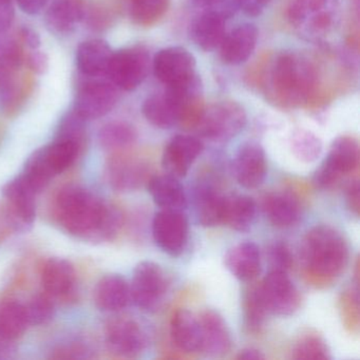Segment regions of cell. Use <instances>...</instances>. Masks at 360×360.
<instances>
[{
	"instance_id": "1",
	"label": "cell",
	"mask_w": 360,
	"mask_h": 360,
	"mask_svg": "<svg viewBox=\"0 0 360 360\" xmlns=\"http://www.w3.org/2000/svg\"><path fill=\"white\" fill-rule=\"evenodd\" d=\"M53 214L65 231L89 241L112 240L123 224L119 210L79 186L65 187L58 193Z\"/></svg>"
},
{
	"instance_id": "2",
	"label": "cell",
	"mask_w": 360,
	"mask_h": 360,
	"mask_svg": "<svg viewBox=\"0 0 360 360\" xmlns=\"http://www.w3.org/2000/svg\"><path fill=\"white\" fill-rule=\"evenodd\" d=\"M261 79L269 100L282 108L309 104L319 94V71L300 54H280L265 68Z\"/></svg>"
},
{
	"instance_id": "3",
	"label": "cell",
	"mask_w": 360,
	"mask_h": 360,
	"mask_svg": "<svg viewBox=\"0 0 360 360\" xmlns=\"http://www.w3.org/2000/svg\"><path fill=\"white\" fill-rule=\"evenodd\" d=\"M300 256L309 281L326 285L345 271L349 248L340 231L330 225H317L303 238Z\"/></svg>"
},
{
	"instance_id": "4",
	"label": "cell",
	"mask_w": 360,
	"mask_h": 360,
	"mask_svg": "<svg viewBox=\"0 0 360 360\" xmlns=\"http://www.w3.org/2000/svg\"><path fill=\"white\" fill-rule=\"evenodd\" d=\"M81 153L72 143L56 140L28 158L20 176L35 193H41L56 176L70 168Z\"/></svg>"
},
{
	"instance_id": "5",
	"label": "cell",
	"mask_w": 360,
	"mask_h": 360,
	"mask_svg": "<svg viewBox=\"0 0 360 360\" xmlns=\"http://www.w3.org/2000/svg\"><path fill=\"white\" fill-rule=\"evenodd\" d=\"M290 25L311 39L330 34L339 20V0H290L288 9Z\"/></svg>"
},
{
	"instance_id": "6",
	"label": "cell",
	"mask_w": 360,
	"mask_h": 360,
	"mask_svg": "<svg viewBox=\"0 0 360 360\" xmlns=\"http://www.w3.org/2000/svg\"><path fill=\"white\" fill-rule=\"evenodd\" d=\"M150 69V56L141 46L113 52L106 77L117 89L132 91L146 79Z\"/></svg>"
},
{
	"instance_id": "7",
	"label": "cell",
	"mask_w": 360,
	"mask_h": 360,
	"mask_svg": "<svg viewBox=\"0 0 360 360\" xmlns=\"http://www.w3.org/2000/svg\"><path fill=\"white\" fill-rule=\"evenodd\" d=\"M246 112L235 102H221L205 108L198 129L202 136L214 142H226L243 130Z\"/></svg>"
},
{
	"instance_id": "8",
	"label": "cell",
	"mask_w": 360,
	"mask_h": 360,
	"mask_svg": "<svg viewBox=\"0 0 360 360\" xmlns=\"http://www.w3.org/2000/svg\"><path fill=\"white\" fill-rule=\"evenodd\" d=\"M165 271L153 261H143L136 265L130 286L132 302L144 309L155 311L163 300L168 290Z\"/></svg>"
},
{
	"instance_id": "9",
	"label": "cell",
	"mask_w": 360,
	"mask_h": 360,
	"mask_svg": "<svg viewBox=\"0 0 360 360\" xmlns=\"http://www.w3.org/2000/svg\"><path fill=\"white\" fill-rule=\"evenodd\" d=\"M119 100L117 88L108 79L89 77L77 89L73 110L86 121L108 115Z\"/></svg>"
},
{
	"instance_id": "10",
	"label": "cell",
	"mask_w": 360,
	"mask_h": 360,
	"mask_svg": "<svg viewBox=\"0 0 360 360\" xmlns=\"http://www.w3.org/2000/svg\"><path fill=\"white\" fill-rule=\"evenodd\" d=\"M267 313L278 316L292 315L301 304V296L288 273L271 271L259 284Z\"/></svg>"
},
{
	"instance_id": "11",
	"label": "cell",
	"mask_w": 360,
	"mask_h": 360,
	"mask_svg": "<svg viewBox=\"0 0 360 360\" xmlns=\"http://www.w3.org/2000/svg\"><path fill=\"white\" fill-rule=\"evenodd\" d=\"M195 56L182 47L162 49L153 58L155 77L165 87L181 85L197 75Z\"/></svg>"
},
{
	"instance_id": "12",
	"label": "cell",
	"mask_w": 360,
	"mask_h": 360,
	"mask_svg": "<svg viewBox=\"0 0 360 360\" xmlns=\"http://www.w3.org/2000/svg\"><path fill=\"white\" fill-rule=\"evenodd\" d=\"M37 195L20 174L4 186L8 217L12 226L18 231H26L32 227L37 217Z\"/></svg>"
},
{
	"instance_id": "13",
	"label": "cell",
	"mask_w": 360,
	"mask_h": 360,
	"mask_svg": "<svg viewBox=\"0 0 360 360\" xmlns=\"http://www.w3.org/2000/svg\"><path fill=\"white\" fill-rule=\"evenodd\" d=\"M153 236L157 245L170 256L182 254L188 238V222L181 210H162L153 221Z\"/></svg>"
},
{
	"instance_id": "14",
	"label": "cell",
	"mask_w": 360,
	"mask_h": 360,
	"mask_svg": "<svg viewBox=\"0 0 360 360\" xmlns=\"http://www.w3.org/2000/svg\"><path fill=\"white\" fill-rule=\"evenodd\" d=\"M108 349L122 358H136L144 351L146 336L140 324L131 318L111 320L105 330Z\"/></svg>"
},
{
	"instance_id": "15",
	"label": "cell",
	"mask_w": 360,
	"mask_h": 360,
	"mask_svg": "<svg viewBox=\"0 0 360 360\" xmlns=\"http://www.w3.org/2000/svg\"><path fill=\"white\" fill-rule=\"evenodd\" d=\"M126 151L113 153L107 165V176L117 191H136L149 180V167L141 158Z\"/></svg>"
},
{
	"instance_id": "16",
	"label": "cell",
	"mask_w": 360,
	"mask_h": 360,
	"mask_svg": "<svg viewBox=\"0 0 360 360\" xmlns=\"http://www.w3.org/2000/svg\"><path fill=\"white\" fill-rule=\"evenodd\" d=\"M202 150L203 144L199 139L179 134L165 147L162 165L169 176L176 179L184 178Z\"/></svg>"
},
{
	"instance_id": "17",
	"label": "cell",
	"mask_w": 360,
	"mask_h": 360,
	"mask_svg": "<svg viewBox=\"0 0 360 360\" xmlns=\"http://www.w3.org/2000/svg\"><path fill=\"white\" fill-rule=\"evenodd\" d=\"M201 352L212 357H222L231 349V332L222 316L214 309H204L199 317Z\"/></svg>"
},
{
	"instance_id": "18",
	"label": "cell",
	"mask_w": 360,
	"mask_h": 360,
	"mask_svg": "<svg viewBox=\"0 0 360 360\" xmlns=\"http://www.w3.org/2000/svg\"><path fill=\"white\" fill-rule=\"evenodd\" d=\"M266 157L260 144L246 143L239 149L233 163V172L241 186L245 188L260 186L266 176Z\"/></svg>"
},
{
	"instance_id": "19",
	"label": "cell",
	"mask_w": 360,
	"mask_h": 360,
	"mask_svg": "<svg viewBox=\"0 0 360 360\" xmlns=\"http://www.w3.org/2000/svg\"><path fill=\"white\" fill-rule=\"evenodd\" d=\"M41 280L46 294L52 298L66 299L75 292L77 271L70 261L50 258L41 267Z\"/></svg>"
},
{
	"instance_id": "20",
	"label": "cell",
	"mask_w": 360,
	"mask_h": 360,
	"mask_svg": "<svg viewBox=\"0 0 360 360\" xmlns=\"http://www.w3.org/2000/svg\"><path fill=\"white\" fill-rule=\"evenodd\" d=\"M258 41V30L254 25L244 24L225 35L220 45L221 58L227 65L246 62Z\"/></svg>"
},
{
	"instance_id": "21",
	"label": "cell",
	"mask_w": 360,
	"mask_h": 360,
	"mask_svg": "<svg viewBox=\"0 0 360 360\" xmlns=\"http://www.w3.org/2000/svg\"><path fill=\"white\" fill-rule=\"evenodd\" d=\"M85 11L84 0H53L46 13V25L56 34L70 35L83 22Z\"/></svg>"
},
{
	"instance_id": "22",
	"label": "cell",
	"mask_w": 360,
	"mask_h": 360,
	"mask_svg": "<svg viewBox=\"0 0 360 360\" xmlns=\"http://www.w3.org/2000/svg\"><path fill=\"white\" fill-rule=\"evenodd\" d=\"M130 298V286L119 274H109L101 278L94 288V302L104 311H119L125 309Z\"/></svg>"
},
{
	"instance_id": "23",
	"label": "cell",
	"mask_w": 360,
	"mask_h": 360,
	"mask_svg": "<svg viewBox=\"0 0 360 360\" xmlns=\"http://www.w3.org/2000/svg\"><path fill=\"white\" fill-rule=\"evenodd\" d=\"M170 338L183 353L201 352V333L198 317L184 309L174 311L170 320Z\"/></svg>"
},
{
	"instance_id": "24",
	"label": "cell",
	"mask_w": 360,
	"mask_h": 360,
	"mask_svg": "<svg viewBox=\"0 0 360 360\" xmlns=\"http://www.w3.org/2000/svg\"><path fill=\"white\" fill-rule=\"evenodd\" d=\"M113 51L107 41L90 39L84 41L77 50V67L87 77L106 75Z\"/></svg>"
},
{
	"instance_id": "25",
	"label": "cell",
	"mask_w": 360,
	"mask_h": 360,
	"mask_svg": "<svg viewBox=\"0 0 360 360\" xmlns=\"http://www.w3.org/2000/svg\"><path fill=\"white\" fill-rule=\"evenodd\" d=\"M224 262L237 279L250 282L260 274V250L254 242H241L227 252Z\"/></svg>"
},
{
	"instance_id": "26",
	"label": "cell",
	"mask_w": 360,
	"mask_h": 360,
	"mask_svg": "<svg viewBox=\"0 0 360 360\" xmlns=\"http://www.w3.org/2000/svg\"><path fill=\"white\" fill-rule=\"evenodd\" d=\"M226 20L218 14L203 10L191 22L189 34L193 43L204 51H212L220 47L224 39Z\"/></svg>"
},
{
	"instance_id": "27",
	"label": "cell",
	"mask_w": 360,
	"mask_h": 360,
	"mask_svg": "<svg viewBox=\"0 0 360 360\" xmlns=\"http://www.w3.org/2000/svg\"><path fill=\"white\" fill-rule=\"evenodd\" d=\"M142 112L151 125L161 129H168L178 124V100L174 92L166 88L163 92L153 94L145 100Z\"/></svg>"
},
{
	"instance_id": "28",
	"label": "cell",
	"mask_w": 360,
	"mask_h": 360,
	"mask_svg": "<svg viewBox=\"0 0 360 360\" xmlns=\"http://www.w3.org/2000/svg\"><path fill=\"white\" fill-rule=\"evenodd\" d=\"M262 210L269 222L279 229L292 226L300 218L298 200L290 193H269L263 199Z\"/></svg>"
},
{
	"instance_id": "29",
	"label": "cell",
	"mask_w": 360,
	"mask_h": 360,
	"mask_svg": "<svg viewBox=\"0 0 360 360\" xmlns=\"http://www.w3.org/2000/svg\"><path fill=\"white\" fill-rule=\"evenodd\" d=\"M153 202L162 210H181L186 205L184 189L179 179L169 174L153 176L147 181Z\"/></svg>"
},
{
	"instance_id": "30",
	"label": "cell",
	"mask_w": 360,
	"mask_h": 360,
	"mask_svg": "<svg viewBox=\"0 0 360 360\" xmlns=\"http://www.w3.org/2000/svg\"><path fill=\"white\" fill-rule=\"evenodd\" d=\"M323 164L342 176L353 172L359 164V145L353 136H339L333 142Z\"/></svg>"
},
{
	"instance_id": "31",
	"label": "cell",
	"mask_w": 360,
	"mask_h": 360,
	"mask_svg": "<svg viewBox=\"0 0 360 360\" xmlns=\"http://www.w3.org/2000/svg\"><path fill=\"white\" fill-rule=\"evenodd\" d=\"M256 203L248 195L225 197L222 223L233 231H248L254 224Z\"/></svg>"
},
{
	"instance_id": "32",
	"label": "cell",
	"mask_w": 360,
	"mask_h": 360,
	"mask_svg": "<svg viewBox=\"0 0 360 360\" xmlns=\"http://www.w3.org/2000/svg\"><path fill=\"white\" fill-rule=\"evenodd\" d=\"M225 197L210 186H202L195 195L198 221L204 227H214L222 223Z\"/></svg>"
},
{
	"instance_id": "33",
	"label": "cell",
	"mask_w": 360,
	"mask_h": 360,
	"mask_svg": "<svg viewBox=\"0 0 360 360\" xmlns=\"http://www.w3.org/2000/svg\"><path fill=\"white\" fill-rule=\"evenodd\" d=\"M28 326L24 304L14 300L0 302V338L12 342L24 335Z\"/></svg>"
},
{
	"instance_id": "34",
	"label": "cell",
	"mask_w": 360,
	"mask_h": 360,
	"mask_svg": "<svg viewBox=\"0 0 360 360\" xmlns=\"http://www.w3.org/2000/svg\"><path fill=\"white\" fill-rule=\"evenodd\" d=\"M136 138L138 134L134 126L122 121L110 122L98 132L101 146L112 153L128 150L136 143Z\"/></svg>"
},
{
	"instance_id": "35",
	"label": "cell",
	"mask_w": 360,
	"mask_h": 360,
	"mask_svg": "<svg viewBox=\"0 0 360 360\" xmlns=\"http://www.w3.org/2000/svg\"><path fill=\"white\" fill-rule=\"evenodd\" d=\"M170 0H131L130 18L138 26H153L165 15Z\"/></svg>"
},
{
	"instance_id": "36",
	"label": "cell",
	"mask_w": 360,
	"mask_h": 360,
	"mask_svg": "<svg viewBox=\"0 0 360 360\" xmlns=\"http://www.w3.org/2000/svg\"><path fill=\"white\" fill-rule=\"evenodd\" d=\"M292 358L297 360H328L330 359V352L319 335L307 333L295 343Z\"/></svg>"
},
{
	"instance_id": "37",
	"label": "cell",
	"mask_w": 360,
	"mask_h": 360,
	"mask_svg": "<svg viewBox=\"0 0 360 360\" xmlns=\"http://www.w3.org/2000/svg\"><path fill=\"white\" fill-rule=\"evenodd\" d=\"M242 307H243L244 322L246 328L250 332H258L267 314L259 285L252 286L250 290H246Z\"/></svg>"
},
{
	"instance_id": "38",
	"label": "cell",
	"mask_w": 360,
	"mask_h": 360,
	"mask_svg": "<svg viewBox=\"0 0 360 360\" xmlns=\"http://www.w3.org/2000/svg\"><path fill=\"white\" fill-rule=\"evenodd\" d=\"M290 147L295 157L304 163L315 162L322 153L320 139L305 129H298L292 134Z\"/></svg>"
},
{
	"instance_id": "39",
	"label": "cell",
	"mask_w": 360,
	"mask_h": 360,
	"mask_svg": "<svg viewBox=\"0 0 360 360\" xmlns=\"http://www.w3.org/2000/svg\"><path fill=\"white\" fill-rule=\"evenodd\" d=\"M86 120L77 115L75 110L67 113L58 128L56 140L72 143L75 146L83 150L87 140V127Z\"/></svg>"
},
{
	"instance_id": "40",
	"label": "cell",
	"mask_w": 360,
	"mask_h": 360,
	"mask_svg": "<svg viewBox=\"0 0 360 360\" xmlns=\"http://www.w3.org/2000/svg\"><path fill=\"white\" fill-rule=\"evenodd\" d=\"M27 318L30 326H43L51 321L56 313L52 297L48 294H39L25 305Z\"/></svg>"
},
{
	"instance_id": "41",
	"label": "cell",
	"mask_w": 360,
	"mask_h": 360,
	"mask_svg": "<svg viewBox=\"0 0 360 360\" xmlns=\"http://www.w3.org/2000/svg\"><path fill=\"white\" fill-rule=\"evenodd\" d=\"M341 315L345 328L352 332L358 330L359 326V305L357 290H349L343 292L340 299Z\"/></svg>"
},
{
	"instance_id": "42",
	"label": "cell",
	"mask_w": 360,
	"mask_h": 360,
	"mask_svg": "<svg viewBox=\"0 0 360 360\" xmlns=\"http://www.w3.org/2000/svg\"><path fill=\"white\" fill-rule=\"evenodd\" d=\"M83 22H85L92 30L104 31L112 25L113 14L104 6H86Z\"/></svg>"
},
{
	"instance_id": "43",
	"label": "cell",
	"mask_w": 360,
	"mask_h": 360,
	"mask_svg": "<svg viewBox=\"0 0 360 360\" xmlns=\"http://www.w3.org/2000/svg\"><path fill=\"white\" fill-rule=\"evenodd\" d=\"M269 261L271 271L288 273L292 265V255L288 244L282 241L271 244L269 250Z\"/></svg>"
},
{
	"instance_id": "44",
	"label": "cell",
	"mask_w": 360,
	"mask_h": 360,
	"mask_svg": "<svg viewBox=\"0 0 360 360\" xmlns=\"http://www.w3.org/2000/svg\"><path fill=\"white\" fill-rule=\"evenodd\" d=\"M50 357L53 359H84L90 357V352L87 347L81 343L63 345L58 347Z\"/></svg>"
},
{
	"instance_id": "45",
	"label": "cell",
	"mask_w": 360,
	"mask_h": 360,
	"mask_svg": "<svg viewBox=\"0 0 360 360\" xmlns=\"http://www.w3.org/2000/svg\"><path fill=\"white\" fill-rule=\"evenodd\" d=\"M203 10L214 12L227 20L239 11L240 0H212L210 5Z\"/></svg>"
},
{
	"instance_id": "46",
	"label": "cell",
	"mask_w": 360,
	"mask_h": 360,
	"mask_svg": "<svg viewBox=\"0 0 360 360\" xmlns=\"http://www.w3.org/2000/svg\"><path fill=\"white\" fill-rule=\"evenodd\" d=\"M13 4L12 0H0V34L7 32L14 22Z\"/></svg>"
},
{
	"instance_id": "47",
	"label": "cell",
	"mask_w": 360,
	"mask_h": 360,
	"mask_svg": "<svg viewBox=\"0 0 360 360\" xmlns=\"http://www.w3.org/2000/svg\"><path fill=\"white\" fill-rule=\"evenodd\" d=\"M27 64L29 69L37 75H44L49 68V58L47 54L39 50H33L32 53L27 58Z\"/></svg>"
},
{
	"instance_id": "48",
	"label": "cell",
	"mask_w": 360,
	"mask_h": 360,
	"mask_svg": "<svg viewBox=\"0 0 360 360\" xmlns=\"http://www.w3.org/2000/svg\"><path fill=\"white\" fill-rule=\"evenodd\" d=\"M359 183L357 180L352 181L345 191V201L347 207L351 210L352 214L359 216L360 212V195Z\"/></svg>"
},
{
	"instance_id": "49",
	"label": "cell",
	"mask_w": 360,
	"mask_h": 360,
	"mask_svg": "<svg viewBox=\"0 0 360 360\" xmlns=\"http://www.w3.org/2000/svg\"><path fill=\"white\" fill-rule=\"evenodd\" d=\"M271 0H240V10L250 18H257L264 12Z\"/></svg>"
},
{
	"instance_id": "50",
	"label": "cell",
	"mask_w": 360,
	"mask_h": 360,
	"mask_svg": "<svg viewBox=\"0 0 360 360\" xmlns=\"http://www.w3.org/2000/svg\"><path fill=\"white\" fill-rule=\"evenodd\" d=\"M20 43L32 50H37L41 45V37L39 32L29 26H24L20 30Z\"/></svg>"
},
{
	"instance_id": "51",
	"label": "cell",
	"mask_w": 360,
	"mask_h": 360,
	"mask_svg": "<svg viewBox=\"0 0 360 360\" xmlns=\"http://www.w3.org/2000/svg\"><path fill=\"white\" fill-rule=\"evenodd\" d=\"M20 9L29 15L39 13L47 4V0H16Z\"/></svg>"
},
{
	"instance_id": "52",
	"label": "cell",
	"mask_w": 360,
	"mask_h": 360,
	"mask_svg": "<svg viewBox=\"0 0 360 360\" xmlns=\"http://www.w3.org/2000/svg\"><path fill=\"white\" fill-rule=\"evenodd\" d=\"M236 358L239 360H261L264 359L265 356L259 349H245L239 352Z\"/></svg>"
},
{
	"instance_id": "53",
	"label": "cell",
	"mask_w": 360,
	"mask_h": 360,
	"mask_svg": "<svg viewBox=\"0 0 360 360\" xmlns=\"http://www.w3.org/2000/svg\"><path fill=\"white\" fill-rule=\"evenodd\" d=\"M195 1V5L199 6L202 9H205L206 7L210 5L212 0H193Z\"/></svg>"
},
{
	"instance_id": "54",
	"label": "cell",
	"mask_w": 360,
	"mask_h": 360,
	"mask_svg": "<svg viewBox=\"0 0 360 360\" xmlns=\"http://www.w3.org/2000/svg\"><path fill=\"white\" fill-rule=\"evenodd\" d=\"M358 269V263L356 264V271ZM356 280L358 281V273H356Z\"/></svg>"
},
{
	"instance_id": "55",
	"label": "cell",
	"mask_w": 360,
	"mask_h": 360,
	"mask_svg": "<svg viewBox=\"0 0 360 360\" xmlns=\"http://www.w3.org/2000/svg\"><path fill=\"white\" fill-rule=\"evenodd\" d=\"M354 1H355L356 4H358V0H354Z\"/></svg>"
}]
</instances>
